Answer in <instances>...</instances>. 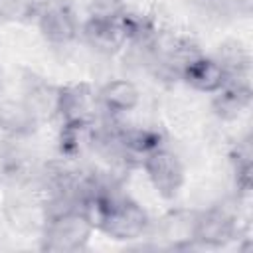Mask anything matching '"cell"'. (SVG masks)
Returning a JSON list of instances; mask_svg holds the SVG:
<instances>
[{"mask_svg":"<svg viewBox=\"0 0 253 253\" xmlns=\"http://www.w3.org/2000/svg\"><path fill=\"white\" fill-rule=\"evenodd\" d=\"M117 146L126 158H144L152 150L164 146L162 134L154 128L134 126V128H121L117 134Z\"/></svg>","mask_w":253,"mask_h":253,"instance_id":"12","label":"cell"},{"mask_svg":"<svg viewBox=\"0 0 253 253\" xmlns=\"http://www.w3.org/2000/svg\"><path fill=\"white\" fill-rule=\"evenodd\" d=\"M99 99L87 83H69L57 87L55 115L61 123H93Z\"/></svg>","mask_w":253,"mask_h":253,"instance_id":"5","label":"cell"},{"mask_svg":"<svg viewBox=\"0 0 253 253\" xmlns=\"http://www.w3.org/2000/svg\"><path fill=\"white\" fill-rule=\"evenodd\" d=\"M140 164L148 182L152 184V188L160 198L174 200L180 194L186 174H184L182 160L172 150H168L166 146H160L150 154H146L140 160Z\"/></svg>","mask_w":253,"mask_h":253,"instance_id":"2","label":"cell"},{"mask_svg":"<svg viewBox=\"0 0 253 253\" xmlns=\"http://www.w3.org/2000/svg\"><path fill=\"white\" fill-rule=\"evenodd\" d=\"M93 231L95 227L79 211V208H69V210L49 213L43 225L42 249L53 251V253L81 251L87 245Z\"/></svg>","mask_w":253,"mask_h":253,"instance_id":"1","label":"cell"},{"mask_svg":"<svg viewBox=\"0 0 253 253\" xmlns=\"http://www.w3.org/2000/svg\"><path fill=\"white\" fill-rule=\"evenodd\" d=\"M182 81L200 93H215L227 81V71L219 63L217 57H210L204 53L188 59L180 69Z\"/></svg>","mask_w":253,"mask_h":253,"instance_id":"7","label":"cell"},{"mask_svg":"<svg viewBox=\"0 0 253 253\" xmlns=\"http://www.w3.org/2000/svg\"><path fill=\"white\" fill-rule=\"evenodd\" d=\"M40 117L26 101H2L0 103V130L12 138H24L38 130Z\"/></svg>","mask_w":253,"mask_h":253,"instance_id":"10","label":"cell"},{"mask_svg":"<svg viewBox=\"0 0 253 253\" xmlns=\"http://www.w3.org/2000/svg\"><path fill=\"white\" fill-rule=\"evenodd\" d=\"M83 40L99 53L111 55L117 53L125 43L126 36L125 30L119 22H109V20H97V18H87V22L81 28Z\"/></svg>","mask_w":253,"mask_h":253,"instance_id":"9","label":"cell"},{"mask_svg":"<svg viewBox=\"0 0 253 253\" xmlns=\"http://www.w3.org/2000/svg\"><path fill=\"white\" fill-rule=\"evenodd\" d=\"M99 105L105 107L111 115H125L138 107L140 91L128 79H111L97 93Z\"/></svg>","mask_w":253,"mask_h":253,"instance_id":"11","label":"cell"},{"mask_svg":"<svg viewBox=\"0 0 253 253\" xmlns=\"http://www.w3.org/2000/svg\"><path fill=\"white\" fill-rule=\"evenodd\" d=\"M126 12L128 10L125 0H91L89 2V18L119 22Z\"/></svg>","mask_w":253,"mask_h":253,"instance_id":"14","label":"cell"},{"mask_svg":"<svg viewBox=\"0 0 253 253\" xmlns=\"http://www.w3.org/2000/svg\"><path fill=\"white\" fill-rule=\"evenodd\" d=\"M211 111L221 121H235L239 119L253 101V91L249 81L243 79H227L221 89L211 93Z\"/></svg>","mask_w":253,"mask_h":253,"instance_id":"8","label":"cell"},{"mask_svg":"<svg viewBox=\"0 0 253 253\" xmlns=\"http://www.w3.org/2000/svg\"><path fill=\"white\" fill-rule=\"evenodd\" d=\"M36 16H38V28L49 43L67 45L77 38L79 26L69 6L59 2H49L38 8Z\"/></svg>","mask_w":253,"mask_h":253,"instance_id":"6","label":"cell"},{"mask_svg":"<svg viewBox=\"0 0 253 253\" xmlns=\"http://www.w3.org/2000/svg\"><path fill=\"white\" fill-rule=\"evenodd\" d=\"M237 237V221L235 215L223 208H211L194 217L192 241L200 247H223Z\"/></svg>","mask_w":253,"mask_h":253,"instance_id":"4","label":"cell"},{"mask_svg":"<svg viewBox=\"0 0 253 253\" xmlns=\"http://www.w3.org/2000/svg\"><path fill=\"white\" fill-rule=\"evenodd\" d=\"M32 12H38L32 0H0V20H20Z\"/></svg>","mask_w":253,"mask_h":253,"instance_id":"15","label":"cell"},{"mask_svg":"<svg viewBox=\"0 0 253 253\" xmlns=\"http://www.w3.org/2000/svg\"><path fill=\"white\" fill-rule=\"evenodd\" d=\"M148 225V213L140 204L130 198H113L101 231L115 241H134L146 233Z\"/></svg>","mask_w":253,"mask_h":253,"instance_id":"3","label":"cell"},{"mask_svg":"<svg viewBox=\"0 0 253 253\" xmlns=\"http://www.w3.org/2000/svg\"><path fill=\"white\" fill-rule=\"evenodd\" d=\"M89 146H95V123H61L59 152L63 156L77 158Z\"/></svg>","mask_w":253,"mask_h":253,"instance_id":"13","label":"cell"}]
</instances>
